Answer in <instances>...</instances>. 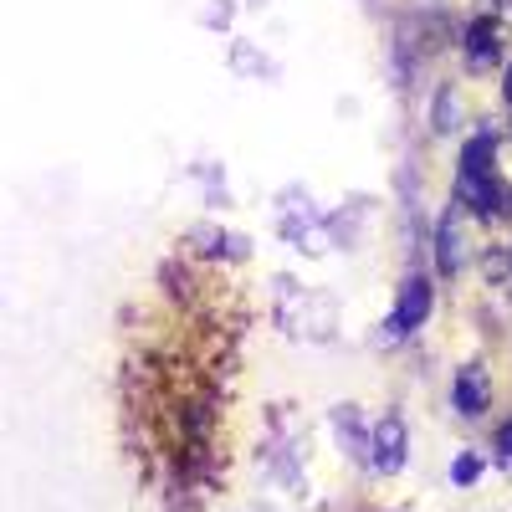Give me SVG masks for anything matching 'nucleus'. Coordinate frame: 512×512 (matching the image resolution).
<instances>
[{
  "label": "nucleus",
  "mask_w": 512,
  "mask_h": 512,
  "mask_svg": "<svg viewBox=\"0 0 512 512\" xmlns=\"http://www.w3.org/2000/svg\"><path fill=\"white\" fill-rule=\"evenodd\" d=\"M466 262V241H461V210H446L441 216V272L456 277Z\"/></svg>",
  "instance_id": "5"
},
{
  "label": "nucleus",
  "mask_w": 512,
  "mask_h": 512,
  "mask_svg": "<svg viewBox=\"0 0 512 512\" xmlns=\"http://www.w3.org/2000/svg\"><path fill=\"white\" fill-rule=\"evenodd\" d=\"M482 477V461L477 456H456V466H451V482L461 487V482H477Z\"/></svg>",
  "instance_id": "8"
},
{
  "label": "nucleus",
  "mask_w": 512,
  "mask_h": 512,
  "mask_svg": "<svg viewBox=\"0 0 512 512\" xmlns=\"http://www.w3.org/2000/svg\"><path fill=\"white\" fill-rule=\"evenodd\" d=\"M502 272H507V262H502V256H487V277H492V282H497V277H502Z\"/></svg>",
  "instance_id": "11"
},
{
  "label": "nucleus",
  "mask_w": 512,
  "mask_h": 512,
  "mask_svg": "<svg viewBox=\"0 0 512 512\" xmlns=\"http://www.w3.org/2000/svg\"><path fill=\"white\" fill-rule=\"evenodd\" d=\"M436 128H441V134H451V128H456V93L451 88L436 98Z\"/></svg>",
  "instance_id": "7"
},
{
  "label": "nucleus",
  "mask_w": 512,
  "mask_h": 512,
  "mask_svg": "<svg viewBox=\"0 0 512 512\" xmlns=\"http://www.w3.org/2000/svg\"><path fill=\"white\" fill-rule=\"evenodd\" d=\"M487 216H512V185H492V200H487Z\"/></svg>",
  "instance_id": "9"
},
{
  "label": "nucleus",
  "mask_w": 512,
  "mask_h": 512,
  "mask_svg": "<svg viewBox=\"0 0 512 512\" xmlns=\"http://www.w3.org/2000/svg\"><path fill=\"white\" fill-rule=\"evenodd\" d=\"M431 277H405V287H400V308H395V318H390V333L384 338H400V333H410V328H420L425 318H431Z\"/></svg>",
  "instance_id": "2"
},
{
  "label": "nucleus",
  "mask_w": 512,
  "mask_h": 512,
  "mask_svg": "<svg viewBox=\"0 0 512 512\" xmlns=\"http://www.w3.org/2000/svg\"><path fill=\"white\" fill-rule=\"evenodd\" d=\"M461 175H492V139H472L461 149Z\"/></svg>",
  "instance_id": "6"
},
{
  "label": "nucleus",
  "mask_w": 512,
  "mask_h": 512,
  "mask_svg": "<svg viewBox=\"0 0 512 512\" xmlns=\"http://www.w3.org/2000/svg\"><path fill=\"white\" fill-rule=\"evenodd\" d=\"M502 98L512 103V62H507V72H502Z\"/></svg>",
  "instance_id": "12"
},
{
  "label": "nucleus",
  "mask_w": 512,
  "mask_h": 512,
  "mask_svg": "<svg viewBox=\"0 0 512 512\" xmlns=\"http://www.w3.org/2000/svg\"><path fill=\"white\" fill-rule=\"evenodd\" d=\"M451 400H456V410H461L466 420H477V415L492 405V379H487V369H482V364H466V369L456 374Z\"/></svg>",
  "instance_id": "3"
},
{
  "label": "nucleus",
  "mask_w": 512,
  "mask_h": 512,
  "mask_svg": "<svg viewBox=\"0 0 512 512\" xmlns=\"http://www.w3.org/2000/svg\"><path fill=\"white\" fill-rule=\"evenodd\" d=\"M497 52H502V41H497V21H472L466 26V62L472 67H492L497 62Z\"/></svg>",
  "instance_id": "4"
},
{
  "label": "nucleus",
  "mask_w": 512,
  "mask_h": 512,
  "mask_svg": "<svg viewBox=\"0 0 512 512\" xmlns=\"http://www.w3.org/2000/svg\"><path fill=\"white\" fill-rule=\"evenodd\" d=\"M405 451H410V436H405V420L400 415H379L374 436H369V466H379L384 477L405 466Z\"/></svg>",
  "instance_id": "1"
},
{
  "label": "nucleus",
  "mask_w": 512,
  "mask_h": 512,
  "mask_svg": "<svg viewBox=\"0 0 512 512\" xmlns=\"http://www.w3.org/2000/svg\"><path fill=\"white\" fill-rule=\"evenodd\" d=\"M497 451H507V456H512V420H507L502 431H497Z\"/></svg>",
  "instance_id": "10"
}]
</instances>
